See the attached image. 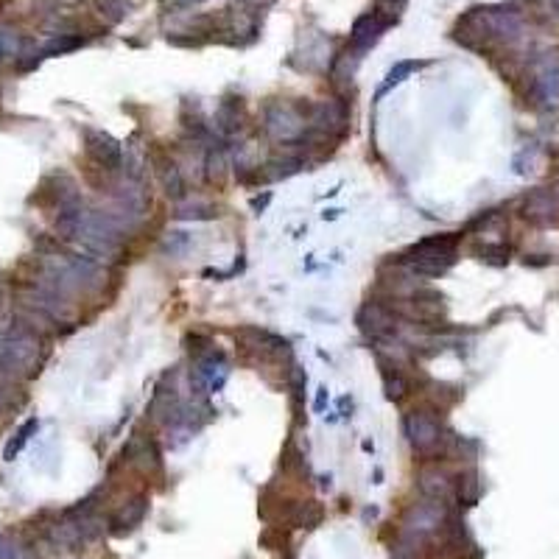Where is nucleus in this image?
I'll return each mask as SVG.
<instances>
[{"mask_svg":"<svg viewBox=\"0 0 559 559\" xmlns=\"http://www.w3.org/2000/svg\"><path fill=\"white\" fill-rule=\"evenodd\" d=\"M163 185L168 196H174V199H182V196H185V179H182V171L177 168V163H165Z\"/></svg>","mask_w":559,"mask_h":559,"instance_id":"19","label":"nucleus"},{"mask_svg":"<svg viewBox=\"0 0 559 559\" xmlns=\"http://www.w3.org/2000/svg\"><path fill=\"white\" fill-rule=\"evenodd\" d=\"M84 45V37H76V34H59L54 40L48 42L42 51H37V59H45V56H59V54H70V51H76V48H82Z\"/></svg>","mask_w":559,"mask_h":559,"instance_id":"16","label":"nucleus"},{"mask_svg":"<svg viewBox=\"0 0 559 559\" xmlns=\"http://www.w3.org/2000/svg\"><path fill=\"white\" fill-rule=\"evenodd\" d=\"M456 246H459V235L442 232V235H431V238L411 244L397 260L409 263L414 274L442 277L456 263Z\"/></svg>","mask_w":559,"mask_h":559,"instance_id":"2","label":"nucleus"},{"mask_svg":"<svg viewBox=\"0 0 559 559\" xmlns=\"http://www.w3.org/2000/svg\"><path fill=\"white\" fill-rule=\"evenodd\" d=\"M378 364H381L383 392H386L389 400L400 403V400L406 397V392H409V383H406V378H403V372H400L397 364H389V361H378Z\"/></svg>","mask_w":559,"mask_h":559,"instance_id":"12","label":"nucleus"},{"mask_svg":"<svg viewBox=\"0 0 559 559\" xmlns=\"http://www.w3.org/2000/svg\"><path fill=\"white\" fill-rule=\"evenodd\" d=\"M96 6L110 23H118V20L126 17V3L123 0H96Z\"/></svg>","mask_w":559,"mask_h":559,"instance_id":"23","label":"nucleus"},{"mask_svg":"<svg viewBox=\"0 0 559 559\" xmlns=\"http://www.w3.org/2000/svg\"><path fill=\"white\" fill-rule=\"evenodd\" d=\"M554 213H557V205H554V199L548 193H534L532 199L526 202V207H523V216L537 221V224L554 221Z\"/></svg>","mask_w":559,"mask_h":559,"instance_id":"14","label":"nucleus"},{"mask_svg":"<svg viewBox=\"0 0 559 559\" xmlns=\"http://www.w3.org/2000/svg\"><path fill=\"white\" fill-rule=\"evenodd\" d=\"M37 428H40V423H37V420H28V423L20 425V431L14 434L12 442L6 445V450H3V459H6V462H14V459H17V453H20V450L28 445V439L37 434Z\"/></svg>","mask_w":559,"mask_h":559,"instance_id":"18","label":"nucleus"},{"mask_svg":"<svg viewBox=\"0 0 559 559\" xmlns=\"http://www.w3.org/2000/svg\"><path fill=\"white\" fill-rule=\"evenodd\" d=\"M546 9H548V14L554 17L559 23V0H546Z\"/></svg>","mask_w":559,"mask_h":559,"instance_id":"30","label":"nucleus"},{"mask_svg":"<svg viewBox=\"0 0 559 559\" xmlns=\"http://www.w3.org/2000/svg\"><path fill=\"white\" fill-rule=\"evenodd\" d=\"M328 400H330V395H328V386H322L319 389V395H316V403H314V409L322 414V411L328 409Z\"/></svg>","mask_w":559,"mask_h":559,"instance_id":"26","label":"nucleus"},{"mask_svg":"<svg viewBox=\"0 0 559 559\" xmlns=\"http://www.w3.org/2000/svg\"><path fill=\"white\" fill-rule=\"evenodd\" d=\"M322 518H325V509L316 504V501H308V504L297 506V512L291 515V523L297 529H316L322 523Z\"/></svg>","mask_w":559,"mask_h":559,"instance_id":"17","label":"nucleus"},{"mask_svg":"<svg viewBox=\"0 0 559 559\" xmlns=\"http://www.w3.org/2000/svg\"><path fill=\"white\" fill-rule=\"evenodd\" d=\"M478 255L481 260H487L492 266H506L509 263V255H512V249L506 244H487L478 249Z\"/></svg>","mask_w":559,"mask_h":559,"instance_id":"20","label":"nucleus"},{"mask_svg":"<svg viewBox=\"0 0 559 559\" xmlns=\"http://www.w3.org/2000/svg\"><path fill=\"white\" fill-rule=\"evenodd\" d=\"M339 409H341V417H350V411H353V397L350 395L339 397Z\"/></svg>","mask_w":559,"mask_h":559,"instance_id":"28","label":"nucleus"},{"mask_svg":"<svg viewBox=\"0 0 559 559\" xmlns=\"http://www.w3.org/2000/svg\"><path fill=\"white\" fill-rule=\"evenodd\" d=\"M364 450H367V453H372V450H375V445H372V439H364Z\"/></svg>","mask_w":559,"mask_h":559,"instance_id":"33","label":"nucleus"},{"mask_svg":"<svg viewBox=\"0 0 559 559\" xmlns=\"http://www.w3.org/2000/svg\"><path fill=\"white\" fill-rule=\"evenodd\" d=\"M123 456L129 459L132 464H140L143 470H163V456H160V448L157 442L143 434H135L129 439V445L123 448Z\"/></svg>","mask_w":559,"mask_h":559,"instance_id":"11","label":"nucleus"},{"mask_svg":"<svg viewBox=\"0 0 559 559\" xmlns=\"http://www.w3.org/2000/svg\"><path fill=\"white\" fill-rule=\"evenodd\" d=\"M403 428H406V437H409V445L420 456H437L442 442H448L445 431H442V423L431 411L425 409H414L406 414L403 420Z\"/></svg>","mask_w":559,"mask_h":559,"instance_id":"4","label":"nucleus"},{"mask_svg":"<svg viewBox=\"0 0 559 559\" xmlns=\"http://www.w3.org/2000/svg\"><path fill=\"white\" fill-rule=\"evenodd\" d=\"M406 9V0H375V12H381L383 17L400 20V12Z\"/></svg>","mask_w":559,"mask_h":559,"instance_id":"24","label":"nucleus"},{"mask_svg":"<svg viewBox=\"0 0 559 559\" xmlns=\"http://www.w3.org/2000/svg\"><path fill=\"white\" fill-rule=\"evenodd\" d=\"M179 6H199V3H205V0H177Z\"/></svg>","mask_w":559,"mask_h":559,"instance_id":"32","label":"nucleus"},{"mask_svg":"<svg viewBox=\"0 0 559 559\" xmlns=\"http://www.w3.org/2000/svg\"><path fill=\"white\" fill-rule=\"evenodd\" d=\"M40 339L26 328L0 330V375H28L37 367Z\"/></svg>","mask_w":559,"mask_h":559,"instance_id":"3","label":"nucleus"},{"mask_svg":"<svg viewBox=\"0 0 559 559\" xmlns=\"http://www.w3.org/2000/svg\"><path fill=\"white\" fill-rule=\"evenodd\" d=\"M0 59H3V54H0Z\"/></svg>","mask_w":559,"mask_h":559,"instance_id":"34","label":"nucleus"},{"mask_svg":"<svg viewBox=\"0 0 559 559\" xmlns=\"http://www.w3.org/2000/svg\"><path fill=\"white\" fill-rule=\"evenodd\" d=\"M395 23L397 20H392V17H383L381 12L361 14V17H358V20L353 23V31H350V48H353V54L361 59V56L367 54L375 42L381 40L383 31H386V28H392Z\"/></svg>","mask_w":559,"mask_h":559,"instance_id":"5","label":"nucleus"},{"mask_svg":"<svg viewBox=\"0 0 559 559\" xmlns=\"http://www.w3.org/2000/svg\"><path fill=\"white\" fill-rule=\"evenodd\" d=\"M0 559H31L28 557V551L17 540L12 537H6V534H0Z\"/></svg>","mask_w":559,"mask_h":559,"instance_id":"22","label":"nucleus"},{"mask_svg":"<svg viewBox=\"0 0 559 559\" xmlns=\"http://www.w3.org/2000/svg\"><path fill=\"white\" fill-rule=\"evenodd\" d=\"M470 484H473V476L464 478L459 487H464V490H470ZM473 504H476V495H473V492H470V495H464V506H473Z\"/></svg>","mask_w":559,"mask_h":559,"instance_id":"29","label":"nucleus"},{"mask_svg":"<svg viewBox=\"0 0 559 559\" xmlns=\"http://www.w3.org/2000/svg\"><path fill=\"white\" fill-rule=\"evenodd\" d=\"M445 523L442 509L437 504H420L417 509H411L409 520H406V537L411 543L423 540L425 534H434Z\"/></svg>","mask_w":559,"mask_h":559,"instance_id":"10","label":"nucleus"},{"mask_svg":"<svg viewBox=\"0 0 559 559\" xmlns=\"http://www.w3.org/2000/svg\"><path fill=\"white\" fill-rule=\"evenodd\" d=\"M241 121H244V104H241V98H238V101L224 98L219 107V115H216V123H219L221 132H224V135L238 132V129H241Z\"/></svg>","mask_w":559,"mask_h":559,"instance_id":"13","label":"nucleus"},{"mask_svg":"<svg viewBox=\"0 0 559 559\" xmlns=\"http://www.w3.org/2000/svg\"><path fill=\"white\" fill-rule=\"evenodd\" d=\"M263 126H266V132L277 137V140H297L302 129H305V118H302L297 110H291V107L269 104V107H266V115H263Z\"/></svg>","mask_w":559,"mask_h":559,"instance_id":"6","label":"nucleus"},{"mask_svg":"<svg viewBox=\"0 0 559 559\" xmlns=\"http://www.w3.org/2000/svg\"><path fill=\"white\" fill-rule=\"evenodd\" d=\"M84 140H87V154L96 160L101 168L115 171L123 163V151L118 146V140H112L107 132H98V129H84Z\"/></svg>","mask_w":559,"mask_h":559,"instance_id":"8","label":"nucleus"},{"mask_svg":"<svg viewBox=\"0 0 559 559\" xmlns=\"http://www.w3.org/2000/svg\"><path fill=\"white\" fill-rule=\"evenodd\" d=\"M213 216H219V213H213V210L205 205L188 207V210H179L177 213V219H213Z\"/></svg>","mask_w":559,"mask_h":559,"instance_id":"25","label":"nucleus"},{"mask_svg":"<svg viewBox=\"0 0 559 559\" xmlns=\"http://www.w3.org/2000/svg\"><path fill=\"white\" fill-rule=\"evenodd\" d=\"M534 98L546 107L559 104V59L554 54L534 65Z\"/></svg>","mask_w":559,"mask_h":559,"instance_id":"7","label":"nucleus"},{"mask_svg":"<svg viewBox=\"0 0 559 559\" xmlns=\"http://www.w3.org/2000/svg\"><path fill=\"white\" fill-rule=\"evenodd\" d=\"M523 17L515 6H476L453 26V40L470 51H487L495 42H518Z\"/></svg>","mask_w":559,"mask_h":559,"instance_id":"1","label":"nucleus"},{"mask_svg":"<svg viewBox=\"0 0 559 559\" xmlns=\"http://www.w3.org/2000/svg\"><path fill=\"white\" fill-rule=\"evenodd\" d=\"M305 386H308V375H305V369L294 367L291 369V375H288V389H291V397H294V406H302V400H305Z\"/></svg>","mask_w":559,"mask_h":559,"instance_id":"21","label":"nucleus"},{"mask_svg":"<svg viewBox=\"0 0 559 559\" xmlns=\"http://www.w3.org/2000/svg\"><path fill=\"white\" fill-rule=\"evenodd\" d=\"M420 68H425V62H417V59H403V62H397L395 68L386 73V82L381 84V90H378V98H383L392 87H397V84H403L406 79H409L411 73H417Z\"/></svg>","mask_w":559,"mask_h":559,"instance_id":"15","label":"nucleus"},{"mask_svg":"<svg viewBox=\"0 0 559 559\" xmlns=\"http://www.w3.org/2000/svg\"><path fill=\"white\" fill-rule=\"evenodd\" d=\"M341 216V210H325V213H322V219L325 221H336Z\"/></svg>","mask_w":559,"mask_h":559,"instance_id":"31","label":"nucleus"},{"mask_svg":"<svg viewBox=\"0 0 559 559\" xmlns=\"http://www.w3.org/2000/svg\"><path fill=\"white\" fill-rule=\"evenodd\" d=\"M269 202H272V193L266 191L263 196H255V199H252V210H255V213H260V210L269 205Z\"/></svg>","mask_w":559,"mask_h":559,"instance_id":"27","label":"nucleus"},{"mask_svg":"<svg viewBox=\"0 0 559 559\" xmlns=\"http://www.w3.org/2000/svg\"><path fill=\"white\" fill-rule=\"evenodd\" d=\"M146 512H149V495H137L129 504L121 506L110 518L112 537H126V534L135 532L137 526L146 520Z\"/></svg>","mask_w":559,"mask_h":559,"instance_id":"9","label":"nucleus"}]
</instances>
